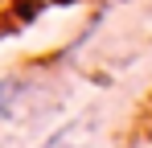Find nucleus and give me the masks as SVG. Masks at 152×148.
Segmentation results:
<instances>
[{
  "instance_id": "1",
  "label": "nucleus",
  "mask_w": 152,
  "mask_h": 148,
  "mask_svg": "<svg viewBox=\"0 0 152 148\" xmlns=\"http://www.w3.org/2000/svg\"><path fill=\"white\" fill-rule=\"evenodd\" d=\"M21 95H25V78H21V74H4V78H0V123L17 111Z\"/></svg>"
},
{
  "instance_id": "2",
  "label": "nucleus",
  "mask_w": 152,
  "mask_h": 148,
  "mask_svg": "<svg viewBox=\"0 0 152 148\" xmlns=\"http://www.w3.org/2000/svg\"><path fill=\"white\" fill-rule=\"evenodd\" d=\"M41 148H74V123H66V127H62L58 136H50Z\"/></svg>"
}]
</instances>
